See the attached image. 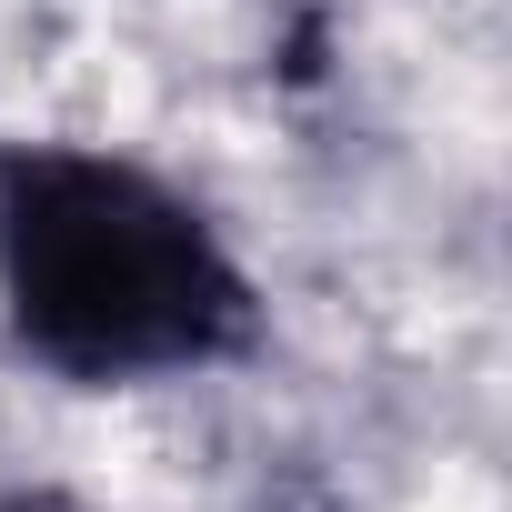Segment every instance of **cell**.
Wrapping results in <instances>:
<instances>
[{
	"label": "cell",
	"mask_w": 512,
	"mask_h": 512,
	"mask_svg": "<svg viewBox=\"0 0 512 512\" xmlns=\"http://www.w3.org/2000/svg\"><path fill=\"white\" fill-rule=\"evenodd\" d=\"M0 302L21 352L71 382L201 372L251 332V292L211 221L101 151L0 161Z\"/></svg>",
	"instance_id": "1"
},
{
	"label": "cell",
	"mask_w": 512,
	"mask_h": 512,
	"mask_svg": "<svg viewBox=\"0 0 512 512\" xmlns=\"http://www.w3.org/2000/svg\"><path fill=\"white\" fill-rule=\"evenodd\" d=\"M0 512H41V502H0Z\"/></svg>",
	"instance_id": "2"
}]
</instances>
